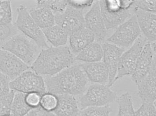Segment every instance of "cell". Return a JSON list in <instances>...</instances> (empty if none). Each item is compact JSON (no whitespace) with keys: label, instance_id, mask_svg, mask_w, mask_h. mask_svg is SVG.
Returning <instances> with one entry per match:
<instances>
[{"label":"cell","instance_id":"obj_33","mask_svg":"<svg viewBox=\"0 0 156 116\" xmlns=\"http://www.w3.org/2000/svg\"><path fill=\"white\" fill-rule=\"evenodd\" d=\"M41 96L42 94L39 93H29L26 94V101L30 108L33 109H36L40 108Z\"/></svg>","mask_w":156,"mask_h":116},{"label":"cell","instance_id":"obj_38","mask_svg":"<svg viewBox=\"0 0 156 116\" xmlns=\"http://www.w3.org/2000/svg\"><path fill=\"white\" fill-rule=\"evenodd\" d=\"M36 116H45V115L43 114V110L41 109V108H40V111H39V112L38 113V114H37V115Z\"/></svg>","mask_w":156,"mask_h":116},{"label":"cell","instance_id":"obj_4","mask_svg":"<svg viewBox=\"0 0 156 116\" xmlns=\"http://www.w3.org/2000/svg\"><path fill=\"white\" fill-rule=\"evenodd\" d=\"M19 31L37 43L41 49L50 47L42 30L37 26L26 6L20 5L17 8V17L14 23Z\"/></svg>","mask_w":156,"mask_h":116},{"label":"cell","instance_id":"obj_34","mask_svg":"<svg viewBox=\"0 0 156 116\" xmlns=\"http://www.w3.org/2000/svg\"><path fill=\"white\" fill-rule=\"evenodd\" d=\"M9 79L0 72V98L9 94L11 91Z\"/></svg>","mask_w":156,"mask_h":116},{"label":"cell","instance_id":"obj_11","mask_svg":"<svg viewBox=\"0 0 156 116\" xmlns=\"http://www.w3.org/2000/svg\"><path fill=\"white\" fill-rule=\"evenodd\" d=\"M84 26L93 33L97 42H105L107 30L104 22L99 1L94 2L90 10L84 15Z\"/></svg>","mask_w":156,"mask_h":116},{"label":"cell","instance_id":"obj_16","mask_svg":"<svg viewBox=\"0 0 156 116\" xmlns=\"http://www.w3.org/2000/svg\"><path fill=\"white\" fill-rule=\"evenodd\" d=\"M133 12L136 16L141 32L150 42H154L156 39V16L155 13L138 9L133 5Z\"/></svg>","mask_w":156,"mask_h":116},{"label":"cell","instance_id":"obj_7","mask_svg":"<svg viewBox=\"0 0 156 116\" xmlns=\"http://www.w3.org/2000/svg\"><path fill=\"white\" fill-rule=\"evenodd\" d=\"M141 32L135 15H133L119 26L106 42L123 48L131 46L140 36ZM124 49V48H123Z\"/></svg>","mask_w":156,"mask_h":116},{"label":"cell","instance_id":"obj_12","mask_svg":"<svg viewBox=\"0 0 156 116\" xmlns=\"http://www.w3.org/2000/svg\"><path fill=\"white\" fill-rule=\"evenodd\" d=\"M30 68L14 54L0 48V72L10 81L15 79Z\"/></svg>","mask_w":156,"mask_h":116},{"label":"cell","instance_id":"obj_8","mask_svg":"<svg viewBox=\"0 0 156 116\" xmlns=\"http://www.w3.org/2000/svg\"><path fill=\"white\" fill-rule=\"evenodd\" d=\"M11 90L27 94L36 92L43 95L47 93L44 78L33 71H27L11 81Z\"/></svg>","mask_w":156,"mask_h":116},{"label":"cell","instance_id":"obj_19","mask_svg":"<svg viewBox=\"0 0 156 116\" xmlns=\"http://www.w3.org/2000/svg\"><path fill=\"white\" fill-rule=\"evenodd\" d=\"M57 96L58 104L52 113L57 116H79V102L75 96L69 94Z\"/></svg>","mask_w":156,"mask_h":116},{"label":"cell","instance_id":"obj_15","mask_svg":"<svg viewBox=\"0 0 156 116\" xmlns=\"http://www.w3.org/2000/svg\"><path fill=\"white\" fill-rule=\"evenodd\" d=\"M156 58L153 61L149 72L137 84L138 95L143 102L155 103L156 99Z\"/></svg>","mask_w":156,"mask_h":116},{"label":"cell","instance_id":"obj_6","mask_svg":"<svg viewBox=\"0 0 156 116\" xmlns=\"http://www.w3.org/2000/svg\"><path fill=\"white\" fill-rule=\"evenodd\" d=\"M99 2L107 30L117 28L133 15L131 8L129 10L124 9L120 0H103Z\"/></svg>","mask_w":156,"mask_h":116},{"label":"cell","instance_id":"obj_24","mask_svg":"<svg viewBox=\"0 0 156 116\" xmlns=\"http://www.w3.org/2000/svg\"><path fill=\"white\" fill-rule=\"evenodd\" d=\"M119 104L118 116H135L132 97L130 93L126 92L122 94L117 99Z\"/></svg>","mask_w":156,"mask_h":116},{"label":"cell","instance_id":"obj_10","mask_svg":"<svg viewBox=\"0 0 156 116\" xmlns=\"http://www.w3.org/2000/svg\"><path fill=\"white\" fill-rule=\"evenodd\" d=\"M155 58V42H147L140 54L133 72L131 75L133 81L136 85L149 72Z\"/></svg>","mask_w":156,"mask_h":116},{"label":"cell","instance_id":"obj_32","mask_svg":"<svg viewBox=\"0 0 156 116\" xmlns=\"http://www.w3.org/2000/svg\"><path fill=\"white\" fill-rule=\"evenodd\" d=\"M156 2L153 1H134L133 5L138 9L156 14Z\"/></svg>","mask_w":156,"mask_h":116},{"label":"cell","instance_id":"obj_20","mask_svg":"<svg viewBox=\"0 0 156 116\" xmlns=\"http://www.w3.org/2000/svg\"><path fill=\"white\" fill-rule=\"evenodd\" d=\"M32 18L42 30L56 25L55 15L53 12L44 7H36L29 10Z\"/></svg>","mask_w":156,"mask_h":116},{"label":"cell","instance_id":"obj_25","mask_svg":"<svg viewBox=\"0 0 156 116\" xmlns=\"http://www.w3.org/2000/svg\"><path fill=\"white\" fill-rule=\"evenodd\" d=\"M68 6L67 1H37L36 7H44L51 10L54 15L62 13Z\"/></svg>","mask_w":156,"mask_h":116},{"label":"cell","instance_id":"obj_23","mask_svg":"<svg viewBox=\"0 0 156 116\" xmlns=\"http://www.w3.org/2000/svg\"><path fill=\"white\" fill-rule=\"evenodd\" d=\"M26 94L16 92L12 103L10 115L11 116H26L33 109L30 108L26 101Z\"/></svg>","mask_w":156,"mask_h":116},{"label":"cell","instance_id":"obj_5","mask_svg":"<svg viewBox=\"0 0 156 116\" xmlns=\"http://www.w3.org/2000/svg\"><path fill=\"white\" fill-rule=\"evenodd\" d=\"M117 99L116 93L107 85L94 84L89 86L81 95L79 107L82 110L89 107L105 106Z\"/></svg>","mask_w":156,"mask_h":116},{"label":"cell","instance_id":"obj_29","mask_svg":"<svg viewBox=\"0 0 156 116\" xmlns=\"http://www.w3.org/2000/svg\"><path fill=\"white\" fill-rule=\"evenodd\" d=\"M12 20L11 1H0V24L12 23Z\"/></svg>","mask_w":156,"mask_h":116},{"label":"cell","instance_id":"obj_30","mask_svg":"<svg viewBox=\"0 0 156 116\" xmlns=\"http://www.w3.org/2000/svg\"><path fill=\"white\" fill-rule=\"evenodd\" d=\"M16 91L11 90L9 94L0 98V116L10 115L12 103Z\"/></svg>","mask_w":156,"mask_h":116},{"label":"cell","instance_id":"obj_1","mask_svg":"<svg viewBox=\"0 0 156 116\" xmlns=\"http://www.w3.org/2000/svg\"><path fill=\"white\" fill-rule=\"evenodd\" d=\"M47 93L58 95H82L87 88L88 81L80 64L73 65L60 72L44 78Z\"/></svg>","mask_w":156,"mask_h":116},{"label":"cell","instance_id":"obj_2","mask_svg":"<svg viewBox=\"0 0 156 116\" xmlns=\"http://www.w3.org/2000/svg\"><path fill=\"white\" fill-rule=\"evenodd\" d=\"M75 61L69 47L50 46L41 50L30 68L40 75L52 76L74 65Z\"/></svg>","mask_w":156,"mask_h":116},{"label":"cell","instance_id":"obj_14","mask_svg":"<svg viewBox=\"0 0 156 116\" xmlns=\"http://www.w3.org/2000/svg\"><path fill=\"white\" fill-rule=\"evenodd\" d=\"M101 45L103 49V62L106 66L109 75L107 85L110 88L114 84L120 58L125 50L107 42H105Z\"/></svg>","mask_w":156,"mask_h":116},{"label":"cell","instance_id":"obj_31","mask_svg":"<svg viewBox=\"0 0 156 116\" xmlns=\"http://www.w3.org/2000/svg\"><path fill=\"white\" fill-rule=\"evenodd\" d=\"M135 116H156L155 103L143 102L136 111Z\"/></svg>","mask_w":156,"mask_h":116},{"label":"cell","instance_id":"obj_28","mask_svg":"<svg viewBox=\"0 0 156 116\" xmlns=\"http://www.w3.org/2000/svg\"><path fill=\"white\" fill-rule=\"evenodd\" d=\"M112 111L109 105L104 107H89L82 110L79 116H109Z\"/></svg>","mask_w":156,"mask_h":116},{"label":"cell","instance_id":"obj_27","mask_svg":"<svg viewBox=\"0 0 156 116\" xmlns=\"http://www.w3.org/2000/svg\"><path fill=\"white\" fill-rule=\"evenodd\" d=\"M58 104V98L56 95L46 93L42 95L40 108L47 112H53L56 109Z\"/></svg>","mask_w":156,"mask_h":116},{"label":"cell","instance_id":"obj_36","mask_svg":"<svg viewBox=\"0 0 156 116\" xmlns=\"http://www.w3.org/2000/svg\"><path fill=\"white\" fill-rule=\"evenodd\" d=\"M40 108L36 109L33 110L26 116H36L40 111Z\"/></svg>","mask_w":156,"mask_h":116},{"label":"cell","instance_id":"obj_13","mask_svg":"<svg viewBox=\"0 0 156 116\" xmlns=\"http://www.w3.org/2000/svg\"><path fill=\"white\" fill-rule=\"evenodd\" d=\"M83 11L68 5L63 13L55 15V23L64 29L70 35L84 26Z\"/></svg>","mask_w":156,"mask_h":116},{"label":"cell","instance_id":"obj_37","mask_svg":"<svg viewBox=\"0 0 156 116\" xmlns=\"http://www.w3.org/2000/svg\"><path fill=\"white\" fill-rule=\"evenodd\" d=\"M43 111V114H44L45 116H57L52 112H47Z\"/></svg>","mask_w":156,"mask_h":116},{"label":"cell","instance_id":"obj_21","mask_svg":"<svg viewBox=\"0 0 156 116\" xmlns=\"http://www.w3.org/2000/svg\"><path fill=\"white\" fill-rule=\"evenodd\" d=\"M47 42L52 46H66L69 39V35L62 27L57 25L42 30Z\"/></svg>","mask_w":156,"mask_h":116},{"label":"cell","instance_id":"obj_9","mask_svg":"<svg viewBox=\"0 0 156 116\" xmlns=\"http://www.w3.org/2000/svg\"><path fill=\"white\" fill-rule=\"evenodd\" d=\"M147 41L145 37L143 38L140 35L129 48L124 52L120 58L114 83L117 80L123 77L131 76L135 69L140 54L144 46Z\"/></svg>","mask_w":156,"mask_h":116},{"label":"cell","instance_id":"obj_17","mask_svg":"<svg viewBox=\"0 0 156 116\" xmlns=\"http://www.w3.org/2000/svg\"><path fill=\"white\" fill-rule=\"evenodd\" d=\"M69 48L74 56L95 41L94 34L85 26L70 34L69 36Z\"/></svg>","mask_w":156,"mask_h":116},{"label":"cell","instance_id":"obj_3","mask_svg":"<svg viewBox=\"0 0 156 116\" xmlns=\"http://www.w3.org/2000/svg\"><path fill=\"white\" fill-rule=\"evenodd\" d=\"M1 48L14 54L30 67L42 50L36 42L22 33L14 36Z\"/></svg>","mask_w":156,"mask_h":116},{"label":"cell","instance_id":"obj_39","mask_svg":"<svg viewBox=\"0 0 156 116\" xmlns=\"http://www.w3.org/2000/svg\"><path fill=\"white\" fill-rule=\"evenodd\" d=\"M7 116H11V115Z\"/></svg>","mask_w":156,"mask_h":116},{"label":"cell","instance_id":"obj_26","mask_svg":"<svg viewBox=\"0 0 156 116\" xmlns=\"http://www.w3.org/2000/svg\"><path fill=\"white\" fill-rule=\"evenodd\" d=\"M19 33V31L12 23L0 24V48Z\"/></svg>","mask_w":156,"mask_h":116},{"label":"cell","instance_id":"obj_35","mask_svg":"<svg viewBox=\"0 0 156 116\" xmlns=\"http://www.w3.org/2000/svg\"><path fill=\"white\" fill-rule=\"evenodd\" d=\"M94 1L91 0H82V1H75L69 0L67 1L68 5L77 9L83 10L84 9L90 8L92 6Z\"/></svg>","mask_w":156,"mask_h":116},{"label":"cell","instance_id":"obj_18","mask_svg":"<svg viewBox=\"0 0 156 116\" xmlns=\"http://www.w3.org/2000/svg\"><path fill=\"white\" fill-rule=\"evenodd\" d=\"M80 66L86 74L88 81L94 84L105 85L108 84V71L103 61L83 63Z\"/></svg>","mask_w":156,"mask_h":116},{"label":"cell","instance_id":"obj_22","mask_svg":"<svg viewBox=\"0 0 156 116\" xmlns=\"http://www.w3.org/2000/svg\"><path fill=\"white\" fill-rule=\"evenodd\" d=\"M103 54L101 45L94 42L77 54L75 58L86 63L96 62L101 61L102 59Z\"/></svg>","mask_w":156,"mask_h":116}]
</instances>
